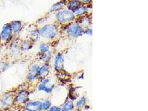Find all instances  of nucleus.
<instances>
[{
  "instance_id": "obj_1",
  "label": "nucleus",
  "mask_w": 148,
  "mask_h": 111,
  "mask_svg": "<svg viewBox=\"0 0 148 111\" xmlns=\"http://www.w3.org/2000/svg\"><path fill=\"white\" fill-rule=\"evenodd\" d=\"M59 29L55 24H48L41 28L40 36L48 40H52L58 35Z\"/></svg>"
},
{
  "instance_id": "obj_2",
  "label": "nucleus",
  "mask_w": 148,
  "mask_h": 111,
  "mask_svg": "<svg viewBox=\"0 0 148 111\" xmlns=\"http://www.w3.org/2000/svg\"><path fill=\"white\" fill-rule=\"evenodd\" d=\"M14 94L12 92H8L0 97V107L2 109L10 108L14 104Z\"/></svg>"
},
{
  "instance_id": "obj_3",
  "label": "nucleus",
  "mask_w": 148,
  "mask_h": 111,
  "mask_svg": "<svg viewBox=\"0 0 148 111\" xmlns=\"http://www.w3.org/2000/svg\"><path fill=\"white\" fill-rule=\"evenodd\" d=\"M75 16L74 13L68 10L59 11L56 14V19L60 23H69L74 21Z\"/></svg>"
},
{
  "instance_id": "obj_4",
  "label": "nucleus",
  "mask_w": 148,
  "mask_h": 111,
  "mask_svg": "<svg viewBox=\"0 0 148 111\" xmlns=\"http://www.w3.org/2000/svg\"><path fill=\"white\" fill-rule=\"evenodd\" d=\"M13 35L14 34L10 23L5 24L2 28L0 34V42L7 43L11 41Z\"/></svg>"
},
{
  "instance_id": "obj_5",
  "label": "nucleus",
  "mask_w": 148,
  "mask_h": 111,
  "mask_svg": "<svg viewBox=\"0 0 148 111\" xmlns=\"http://www.w3.org/2000/svg\"><path fill=\"white\" fill-rule=\"evenodd\" d=\"M83 31L81 25L78 23H70L66 28L68 35L74 38L81 36L83 34Z\"/></svg>"
},
{
  "instance_id": "obj_6",
  "label": "nucleus",
  "mask_w": 148,
  "mask_h": 111,
  "mask_svg": "<svg viewBox=\"0 0 148 111\" xmlns=\"http://www.w3.org/2000/svg\"><path fill=\"white\" fill-rule=\"evenodd\" d=\"M29 92L26 90H21L14 95V103L22 105L28 102L29 98Z\"/></svg>"
},
{
  "instance_id": "obj_7",
  "label": "nucleus",
  "mask_w": 148,
  "mask_h": 111,
  "mask_svg": "<svg viewBox=\"0 0 148 111\" xmlns=\"http://www.w3.org/2000/svg\"><path fill=\"white\" fill-rule=\"evenodd\" d=\"M40 66L37 64H34L32 66L27 76V79L30 82L36 81L38 77V72Z\"/></svg>"
},
{
  "instance_id": "obj_8",
  "label": "nucleus",
  "mask_w": 148,
  "mask_h": 111,
  "mask_svg": "<svg viewBox=\"0 0 148 111\" xmlns=\"http://www.w3.org/2000/svg\"><path fill=\"white\" fill-rule=\"evenodd\" d=\"M64 56L61 53H58L54 59V66L55 69L58 72L62 71L64 69Z\"/></svg>"
},
{
  "instance_id": "obj_9",
  "label": "nucleus",
  "mask_w": 148,
  "mask_h": 111,
  "mask_svg": "<svg viewBox=\"0 0 148 111\" xmlns=\"http://www.w3.org/2000/svg\"><path fill=\"white\" fill-rule=\"evenodd\" d=\"M42 102L40 101L28 102L25 106L26 111H40L41 110Z\"/></svg>"
},
{
  "instance_id": "obj_10",
  "label": "nucleus",
  "mask_w": 148,
  "mask_h": 111,
  "mask_svg": "<svg viewBox=\"0 0 148 111\" xmlns=\"http://www.w3.org/2000/svg\"><path fill=\"white\" fill-rule=\"evenodd\" d=\"M10 26L11 27L14 34H18L22 30V27H23L22 22L19 20H14V21H11L10 23Z\"/></svg>"
},
{
  "instance_id": "obj_11",
  "label": "nucleus",
  "mask_w": 148,
  "mask_h": 111,
  "mask_svg": "<svg viewBox=\"0 0 148 111\" xmlns=\"http://www.w3.org/2000/svg\"><path fill=\"white\" fill-rule=\"evenodd\" d=\"M82 4V2L81 0H70L68 2L67 6L68 10L73 12L74 11L81 7Z\"/></svg>"
},
{
  "instance_id": "obj_12",
  "label": "nucleus",
  "mask_w": 148,
  "mask_h": 111,
  "mask_svg": "<svg viewBox=\"0 0 148 111\" xmlns=\"http://www.w3.org/2000/svg\"><path fill=\"white\" fill-rule=\"evenodd\" d=\"M67 2L66 0H62L57 3H54V5L52 6L50 9V11L51 12H57L60 11L62 9H63L65 6H66Z\"/></svg>"
},
{
  "instance_id": "obj_13",
  "label": "nucleus",
  "mask_w": 148,
  "mask_h": 111,
  "mask_svg": "<svg viewBox=\"0 0 148 111\" xmlns=\"http://www.w3.org/2000/svg\"><path fill=\"white\" fill-rule=\"evenodd\" d=\"M54 87V84H52L51 86H49L48 84L41 83L38 87V90L40 92H44L47 93H50L53 90Z\"/></svg>"
},
{
  "instance_id": "obj_14",
  "label": "nucleus",
  "mask_w": 148,
  "mask_h": 111,
  "mask_svg": "<svg viewBox=\"0 0 148 111\" xmlns=\"http://www.w3.org/2000/svg\"><path fill=\"white\" fill-rule=\"evenodd\" d=\"M49 71V66L47 64L45 63L43 66L40 67L39 72H38V77L40 78H43L47 75Z\"/></svg>"
},
{
  "instance_id": "obj_15",
  "label": "nucleus",
  "mask_w": 148,
  "mask_h": 111,
  "mask_svg": "<svg viewBox=\"0 0 148 111\" xmlns=\"http://www.w3.org/2000/svg\"><path fill=\"white\" fill-rule=\"evenodd\" d=\"M88 11V7L81 6V7H79L78 9H77L75 11H74L73 13H74L75 16L82 17V16L87 14Z\"/></svg>"
},
{
  "instance_id": "obj_16",
  "label": "nucleus",
  "mask_w": 148,
  "mask_h": 111,
  "mask_svg": "<svg viewBox=\"0 0 148 111\" xmlns=\"http://www.w3.org/2000/svg\"><path fill=\"white\" fill-rule=\"evenodd\" d=\"M52 57V55L50 51H48L46 53H40V60L42 61L47 62H48Z\"/></svg>"
},
{
  "instance_id": "obj_17",
  "label": "nucleus",
  "mask_w": 148,
  "mask_h": 111,
  "mask_svg": "<svg viewBox=\"0 0 148 111\" xmlns=\"http://www.w3.org/2000/svg\"><path fill=\"white\" fill-rule=\"evenodd\" d=\"M18 46H17V43L16 42H13V43L10 45V52L13 54V55H16L18 53Z\"/></svg>"
},
{
  "instance_id": "obj_18",
  "label": "nucleus",
  "mask_w": 148,
  "mask_h": 111,
  "mask_svg": "<svg viewBox=\"0 0 148 111\" xmlns=\"http://www.w3.org/2000/svg\"><path fill=\"white\" fill-rule=\"evenodd\" d=\"M74 108V104L72 102H68L64 104L62 108V111H72Z\"/></svg>"
},
{
  "instance_id": "obj_19",
  "label": "nucleus",
  "mask_w": 148,
  "mask_h": 111,
  "mask_svg": "<svg viewBox=\"0 0 148 111\" xmlns=\"http://www.w3.org/2000/svg\"><path fill=\"white\" fill-rule=\"evenodd\" d=\"M39 49L40 50V53H46L49 51V46L48 45V44L45 43L40 44L39 46Z\"/></svg>"
},
{
  "instance_id": "obj_20",
  "label": "nucleus",
  "mask_w": 148,
  "mask_h": 111,
  "mask_svg": "<svg viewBox=\"0 0 148 111\" xmlns=\"http://www.w3.org/2000/svg\"><path fill=\"white\" fill-rule=\"evenodd\" d=\"M31 38L33 40H36L38 38L39 36H40V31L39 30H33L31 31Z\"/></svg>"
},
{
  "instance_id": "obj_21",
  "label": "nucleus",
  "mask_w": 148,
  "mask_h": 111,
  "mask_svg": "<svg viewBox=\"0 0 148 111\" xmlns=\"http://www.w3.org/2000/svg\"><path fill=\"white\" fill-rule=\"evenodd\" d=\"M80 23L82 24V25H84L85 26H88L90 25V20L89 18H88L86 16H84L83 17H81V21Z\"/></svg>"
},
{
  "instance_id": "obj_22",
  "label": "nucleus",
  "mask_w": 148,
  "mask_h": 111,
  "mask_svg": "<svg viewBox=\"0 0 148 111\" xmlns=\"http://www.w3.org/2000/svg\"><path fill=\"white\" fill-rule=\"evenodd\" d=\"M51 102L49 100H45L43 103H42L41 105V110H47L51 107Z\"/></svg>"
},
{
  "instance_id": "obj_23",
  "label": "nucleus",
  "mask_w": 148,
  "mask_h": 111,
  "mask_svg": "<svg viewBox=\"0 0 148 111\" xmlns=\"http://www.w3.org/2000/svg\"><path fill=\"white\" fill-rule=\"evenodd\" d=\"M86 102V98L84 97H82L79 100V101L78 102H77L76 106L78 108H81L85 104Z\"/></svg>"
},
{
  "instance_id": "obj_24",
  "label": "nucleus",
  "mask_w": 148,
  "mask_h": 111,
  "mask_svg": "<svg viewBox=\"0 0 148 111\" xmlns=\"http://www.w3.org/2000/svg\"><path fill=\"white\" fill-rule=\"evenodd\" d=\"M31 45L27 41L23 42L20 46V48L22 50L26 51L31 48Z\"/></svg>"
},
{
  "instance_id": "obj_25",
  "label": "nucleus",
  "mask_w": 148,
  "mask_h": 111,
  "mask_svg": "<svg viewBox=\"0 0 148 111\" xmlns=\"http://www.w3.org/2000/svg\"><path fill=\"white\" fill-rule=\"evenodd\" d=\"M10 67V63L8 62H6L3 63L2 64L1 69L2 72H5V71H7V69H8Z\"/></svg>"
},
{
  "instance_id": "obj_26",
  "label": "nucleus",
  "mask_w": 148,
  "mask_h": 111,
  "mask_svg": "<svg viewBox=\"0 0 148 111\" xmlns=\"http://www.w3.org/2000/svg\"><path fill=\"white\" fill-rule=\"evenodd\" d=\"M83 34L89 36H92L93 35V30L92 28H87L85 31H83Z\"/></svg>"
},
{
  "instance_id": "obj_27",
  "label": "nucleus",
  "mask_w": 148,
  "mask_h": 111,
  "mask_svg": "<svg viewBox=\"0 0 148 111\" xmlns=\"http://www.w3.org/2000/svg\"><path fill=\"white\" fill-rule=\"evenodd\" d=\"M61 109L60 107H56V106H53L52 107H51L50 109H49V111H61Z\"/></svg>"
},
{
  "instance_id": "obj_28",
  "label": "nucleus",
  "mask_w": 148,
  "mask_h": 111,
  "mask_svg": "<svg viewBox=\"0 0 148 111\" xmlns=\"http://www.w3.org/2000/svg\"><path fill=\"white\" fill-rule=\"evenodd\" d=\"M92 0H81V2H82L84 3L88 4V3H90V2H92Z\"/></svg>"
},
{
  "instance_id": "obj_29",
  "label": "nucleus",
  "mask_w": 148,
  "mask_h": 111,
  "mask_svg": "<svg viewBox=\"0 0 148 111\" xmlns=\"http://www.w3.org/2000/svg\"><path fill=\"white\" fill-rule=\"evenodd\" d=\"M0 111H2V109L0 107Z\"/></svg>"
}]
</instances>
